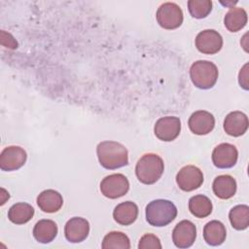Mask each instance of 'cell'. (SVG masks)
Here are the masks:
<instances>
[{
    "label": "cell",
    "instance_id": "14",
    "mask_svg": "<svg viewBox=\"0 0 249 249\" xmlns=\"http://www.w3.org/2000/svg\"><path fill=\"white\" fill-rule=\"evenodd\" d=\"M188 124L193 133L196 135H205L214 128L215 118L211 113L199 110L191 115Z\"/></svg>",
    "mask_w": 249,
    "mask_h": 249
},
{
    "label": "cell",
    "instance_id": "20",
    "mask_svg": "<svg viewBox=\"0 0 249 249\" xmlns=\"http://www.w3.org/2000/svg\"><path fill=\"white\" fill-rule=\"evenodd\" d=\"M57 234V226L53 220L38 221L33 228V236L40 243H50Z\"/></svg>",
    "mask_w": 249,
    "mask_h": 249
},
{
    "label": "cell",
    "instance_id": "12",
    "mask_svg": "<svg viewBox=\"0 0 249 249\" xmlns=\"http://www.w3.org/2000/svg\"><path fill=\"white\" fill-rule=\"evenodd\" d=\"M238 152L234 145L222 143L216 146L212 152V161L218 168H231L235 165Z\"/></svg>",
    "mask_w": 249,
    "mask_h": 249
},
{
    "label": "cell",
    "instance_id": "9",
    "mask_svg": "<svg viewBox=\"0 0 249 249\" xmlns=\"http://www.w3.org/2000/svg\"><path fill=\"white\" fill-rule=\"evenodd\" d=\"M154 131L160 140L165 142L172 141L181 131V121L178 117H162L156 122Z\"/></svg>",
    "mask_w": 249,
    "mask_h": 249
},
{
    "label": "cell",
    "instance_id": "1",
    "mask_svg": "<svg viewBox=\"0 0 249 249\" xmlns=\"http://www.w3.org/2000/svg\"><path fill=\"white\" fill-rule=\"evenodd\" d=\"M96 154L100 164L106 169H117L128 164L127 150L119 142H100L97 145Z\"/></svg>",
    "mask_w": 249,
    "mask_h": 249
},
{
    "label": "cell",
    "instance_id": "18",
    "mask_svg": "<svg viewBox=\"0 0 249 249\" xmlns=\"http://www.w3.org/2000/svg\"><path fill=\"white\" fill-rule=\"evenodd\" d=\"M138 216V207L132 201H124L118 204L113 211L114 220L123 226H128L135 222Z\"/></svg>",
    "mask_w": 249,
    "mask_h": 249
},
{
    "label": "cell",
    "instance_id": "11",
    "mask_svg": "<svg viewBox=\"0 0 249 249\" xmlns=\"http://www.w3.org/2000/svg\"><path fill=\"white\" fill-rule=\"evenodd\" d=\"M196 237V227L189 221L183 220L179 222L172 231V241L178 248L191 247Z\"/></svg>",
    "mask_w": 249,
    "mask_h": 249
},
{
    "label": "cell",
    "instance_id": "27",
    "mask_svg": "<svg viewBox=\"0 0 249 249\" xmlns=\"http://www.w3.org/2000/svg\"><path fill=\"white\" fill-rule=\"evenodd\" d=\"M138 248L139 249H149V248L160 249L161 244L158 236L152 233H146L140 238L138 243Z\"/></svg>",
    "mask_w": 249,
    "mask_h": 249
},
{
    "label": "cell",
    "instance_id": "13",
    "mask_svg": "<svg viewBox=\"0 0 249 249\" xmlns=\"http://www.w3.org/2000/svg\"><path fill=\"white\" fill-rule=\"evenodd\" d=\"M89 232L88 220L82 217H73L67 221L64 227L65 237L69 242L78 243L84 241Z\"/></svg>",
    "mask_w": 249,
    "mask_h": 249
},
{
    "label": "cell",
    "instance_id": "3",
    "mask_svg": "<svg viewBox=\"0 0 249 249\" xmlns=\"http://www.w3.org/2000/svg\"><path fill=\"white\" fill-rule=\"evenodd\" d=\"M177 216V208L173 202L166 199H156L146 206V220L154 227H164Z\"/></svg>",
    "mask_w": 249,
    "mask_h": 249
},
{
    "label": "cell",
    "instance_id": "23",
    "mask_svg": "<svg viewBox=\"0 0 249 249\" xmlns=\"http://www.w3.org/2000/svg\"><path fill=\"white\" fill-rule=\"evenodd\" d=\"M189 210L196 218H205L212 212V202L204 195H196L189 200Z\"/></svg>",
    "mask_w": 249,
    "mask_h": 249
},
{
    "label": "cell",
    "instance_id": "19",
    "mask_svg": "<svg viewBox=\"0 0 249 249\" xmlns=\"http://www.w3.org/2000/svg\"><path fill=\"white\" fill-rule=\"evenodd\" d=\"M227 236V231L224 224L213 220L208 222L203 228V237L207 244L211 246L221 245Z\"/></svg>",
    "mask_w": 249,
    "mask_h": 249
},
{
    "label": "cell",
    "instance_id": "7",
    "mask_svg": "<svg viewBox=\"0 0 249 249\" xmlns=\"http://www.w3.org/2000/svg\"><path fill=\"white\" fill-rule=\"evenodd\" d=\"M176 182L182 191L192 192L196 190L203 183L202 171L195 165H186L177 173Z\"/></svg>",
    "mask_w": 249,
    "mask_h": 249
},
{
    "label": "cell",
    "instance_id": "8",
    "mask_svg": "<svg viewBox=\"0 0 249 249\" xmlns=\"http://www.w3.org/2000/svg\"><path fill=\"white\" fill-rule=\"evenodd\" d=\"M196 47L202 53L214 54L222 49L223 38L218 31L206 29L196 35Z\"/></svg>",
    "mask_w": 249,
    "mask_h": 249
},
{
    "label": "cell",
    "instance_id": "21",
    "mask_svg": "<svg viewBox=\"0 0 249 249\" xmlns=\"http://www.w3.org/2000/svg\"><path fill=\"white\" fill-rule=\"evenodd\" d=\"M34 208L26 202H18L12 205L8 211L9 220L17 225H22L31 220Z\"/></svg>",
    "mask_w": 249,
    "mask_h": 249
},
{
    "label": "cell",
    "instance_id": "17",
    "mask_svg": "<svg viewBox=\"0 0 249 249\" xmlns=\"http://www.w3.org/2000/svg\"><path fill=\"white\" fill-rule=\"evenodd\" d=\"M37 204L39 208L47 213H54L58 211L62 204V196L54 190H46L37 196Z\"/></svg>",
    "mask_w": 249,
    "mask_h": 249
},
{
    "label": "cell",
    "instance_id": "10",
    "mask_svg": "<svg viewBox=\"0 0 249 249\" xmlns=\"http://www.w3.org/2000/svg\"><path fill=\"white\" fill-rule=\"evenodd\" d=\"M26 152L19 146L6 147L0 154V168L13 171L20 168L26 161Z\"/></svg>",
    "mask_w": 249,
    "mask_h": 249
},
{
    "label": "cell",
    "instance_id": "16",
    "mask_svg": "<svg viewBox=\"0 0 249 249\" xmlns=\"http://www.w3.org/2000/svg\"><path fill=\"white\" fill-rule=\"evenodd\" d=\"M214 195L221 199H229L235 195L236 181L231 175H219L212 184Z\"/></svg>",
    "mask_w": 249,
    "mask_h": 249
},
{
    "label": "cell",
    "instance_id": "5",
    "mask_svg": "<svg viewBox=\"0 0 249 249\" xmlns=\"http://www.w3.org/2000/svg\"><path fill=\"white\" fill-rule=\"evenodd\" d=\"M156 16L158 23L164 29L178 28L183 22V12L181 8L173 2L161 4Z\"/></svg>",
    "mask_w": 249,
    "mask_h": 249
},
{
    "label": "cell",
    "instance_id": "2",
    "mask_svg": "<svg viewBox=\"0 0 249 249\" xmlns=\"http://www.w3.org/2000/svg\"><path fill=\"white\" fill-rule=\"evenodd\" d=\"M164 170L162 159L157 154L148 153L143 155L136 163L135 173L137 179L146 185L156 183Z\"/></svg>",
    "mask_w": 249,
    "mask_h": 249
},
{
    "label": "cell",
    "instance_id": "15",
    "mask_svg": "<svg viewBox=\"0 0 249 249\" xmlns=\"http://www.w3.org/2000/svg\"><path fill=\"white\" fill-rule=\"evenodd\" d=\"M248 118L240 111H233L227 115L224 120V129L231 136L238 137L248 129Z\"/></svg>",
    "mask_w": 249,
    "mask_h": 249
},
{
    "label": "cell",
    "instance_id": "6",
    "mask_svg": "<svg viewBox=\"0 0 249 249\" xmlns=\"http://www.w3.org/2000/svg\"><path fill=\"white\" fill-rule=\"evenodd\" d=\"M128 189L129 182L127 178L120 173L108 175L100 183L102 195L111 199L124 196L128 192Z\"/></svg>",
    "mask_w": 249,
    "mask_h": 249
},
{
    "label": "cell",
    "instance_id": "26",
    "mask_svg": "<svg viewBox=\"0 0 249 249\" xmlns=\"http://www.w3.org/2000/svg\"><path fill=\"white\" fill-rule=\"evenodd\" d=\"M188 9L193 18H203L207 17L212 10L211 0H190Z\"/></svg>",
    "mask_w": 249,
    "mask_h": 249
},
{
    "label": "cell",
    "instance_id": "28",
    "mask_svg": "<svg viewBox=\"0 0 249 249\" xmlns=\"http://www.w3.org/2000/svg\"><path fill=\"white\" fill-rule=\"evenodd\" d=\"M247 67L248 64L246 63L243 68L239 72V84L244 89H248V72H247Z\"/></svg>",
    "mask_w": 249,
    "mask_h": 249
},
{
    "label": "cell",
    "instance_id": "4",
    "mask_svg": "<svg viewBox=\"0 0 249 249\" xmlns=\"http://www.w3.org/2000/svg\"><path fill=\"white\" fill-rule=\"evenodd\" d=\"M217 66L208 60H197L190 68V77L193 84L201 89L214 87L218 79Z\"/></svg>",
    "mask_w": 249,
    "mask_h": 249
},
{
    "label": "cell",
    "instance_id": "25",
    "mask_svg": "<svg viewBox=\"0 0 249 249\" xmlns=\"http://www.w3.org/2000/svg\"><path fill=\"white\" fill-rule=\"evenodd\" d=\"M101 247L103 249H111V248L129 249L130 241L128 236L124 232L111 231L104 236Z\"/></svg>",
    "mask_w": 249,
    "mask_h": 249
},
{
    "label": "cell",
    "instance_id": "24",
    "mask_svg": "<svg viewBox=\"0 0 249 249\" xmlns=\"http://www.w3.org/2000/svg\"><path fill=\"white\" fill-rule=\"evenodd\" d=\"M230 222L233 229L242 231L249 226V207L245 204H239L232 207L229 213Z\"/></svg>",
    "mask_w": 249,
    "mask_h": 249
},
{
    "label": "cell",
    "instance_id": "22",
    "mask_svg": "<svg viewBox=\"0 0 249 249\" xmlns=\"http://www.w3.org/2000/svg\"><path fill=\"white\" fill-rule=\"evenodd\" d=\"M247 23V13L242 8L232 7L225 16L224 24L231 32H237Z\"/></svg>",
    "mask_w": 249,
    "mask_h": 249
}]
</instances>
